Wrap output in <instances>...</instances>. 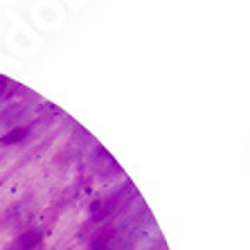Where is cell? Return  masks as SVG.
<instances>
[{
    "label": "cell",
    "mask_w": 250,
    "mask_h": 250,
    "mask_svg": "<svg viewBox=\"0 0 250 250\" xmlns=\"http://www.w3.org/2000/svg\"><path fill=\"white\" fill-rule=\"evenodd\" d=\"M16 83L9 82V79H5V77H0V97H12L14 93H16Z\"/></svg>",
    "instance_id": "4"
},
{
    "label": "cell",
    "mask_w": 250,
    "mask_h": 250,
    "mask_svg": "<svg viewBox=\"0 0 250 250\" xmlns=\"http://www.w3.org/2000/svg\"><path fill=\"white\" fill-rule=\"evenodd\" d=\"M27 135H29V126L12 128L9 133H5L2 138H0V145H16V142H25Z\"/></svg>",
    "instance_id": "3"
},
{
    "label": "cell",
    "mask_w": 250,
    "mask_h": 250,
    "mask_svg": "<svg viewBox=\"0 0 250 250\" xmlns=\"http://www.w3.org/2000/svg\"><path fill=\"white\" fill-rule=\"evenodd\" d=\"M41 241H43V234L39 232V230H27V232H23L14 241V248L16 250H34Z\"/></svg>",
    "instance_id": "1"
},
{
    "label": "cell",
    "mask_w": 250,
    "mask_h": 250,
    "mask_svg": "<svg viewBox=\"0 0 250 250\" xmlns=\"http://www.w3.org/2000/svg\"><path fill=\"white\" fill-rule=\"evenodd\" d=\"M113 239H115V230H113V228H106V230L95 234L93 244H90V250H108Z\"/></svg>",
    "instance_id": "2"
}]
</instances>
